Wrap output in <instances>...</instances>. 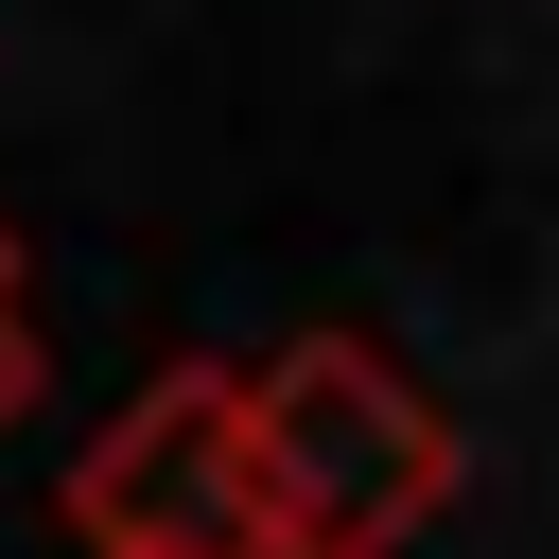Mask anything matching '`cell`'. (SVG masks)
I'll return each mask as SVG.
<instances>
[{
    "instance_id": "cell-1",
    "label": "cell",
    "mask_w": 559,
    "mask_h": 559,
    "mask_svg": "<svg viewBox=\"0 0 559 559\" xmlns=\"http://www.w3.org/2000/svg\"><path fill=\"white\" fill-rule=\"evenodd\" d=\"M245 454H262V542L280 559H402L454 507V419L367 349V332H297L245 367Z\"/></svg>"
},
{
    "instance_id": "cell-3",
    "label": "cell",
    "mask_w": 559,
    "mask_h": 559,
    "mask_svg": "<svg viewBox=\"0 0 559 559\" xmlns=\"http://www.w3.org/2000/svg\"><path fill=\"white\" fill-rule=\"evenodd\" d=\"M0 419H35V332H17V297H0Z\"/></svg>"
},
{
    "instance_id": "cell-4",
    "label": "cell",
    "mask_w": 559,
    "mask_h": 559,
    "mask_svg": "<svg viewBox=\"0 0 559 559\" xmlns=\"http://www.w3.org/2000/svg\"><path fill=\"white\" fill-rule=\"evenodd\" d=\"M0 297H17V245H0Z\"/></svg>"
},
{
    "instance_id": "cell-2",
    "label": "cell",
    "mask_w": 559,
    "mask_h": 559,
    "mask_svg": "<svg viewBox=\"0 0 559 559\" xmlns=\"http://www.w3.org/2000/svg\"><path fill=\"white\" fill-rule=\"evenodd\" d=\"M70 542L87 559H280L262 542V454H245V367L227 349L157 367L70 454Z\"/></svg>"
}]
</instances>
